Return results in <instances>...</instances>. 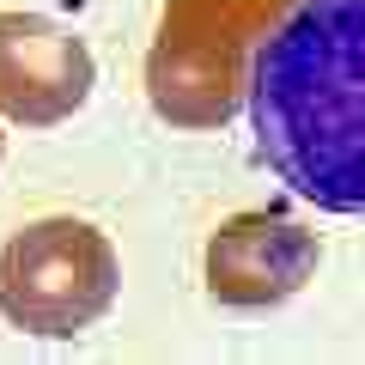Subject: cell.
Here are the masks:
<instances>
[{"label":"cell","instance_id":"1","mask_svg":"<svg viewBox=\"0 0 365 365\" xmlns=\"http://www.w3.org/2000/svg\"><path fill=\"white\" fill-rule=\"evenodd\" d=\"M256 153L323 213H365V0H304L250 73Z\"/></svg>","mask_w":365,"mask_h":365},{"label":"cell","instance_id":"2","mask_svg":"<svg viewBox=\"0 0 365 365\" xmlns=\"http://www.w3.org/2000/svg\"><path fill=\"white\" fill-rule=\"evenodd\" d=\"M304 0H170L146 49V98L170 128H225L256 55Z\"/></svg>","mask_w":365,"mask_h":365},{"label":"cell","instance_id":"3","mask_svg":"<svg viewBox=\"0 0 365 365\" xmlns=\"http://www.w3.org/2000/svg\"><path fill=\"white\" fill-rule=\"evenodd\" d=\"M122 262L98 225L55 213L0 244V317L25 335L73 341L116 304Z\"/></svg>","mask_w":365,"mask_h":365},{"label":"cell","instance_id":"4","mask_svg":"<svg viewBox=\"0 0 365 365\" xmlns=\"http://www.w3.org/2000/svg\"><path fill=\"white\" fill-rule=\"evenodd\" d=\"M98 86L79 31L43 13H0V116L25 128L67 122Z\"/></svg>","mask_w":365,"mask_h":365},{"label":"cell","instance_id":"5","mask_svg":"<svg viewBox=\"0 0 365 365\" xmlns=\"http://www.w3.org/2000/svg\"><path fill=\"white\" fill-rule=\"evenodd\" d=\"M323 262L317 232H304L287 213H232L207 237V292L232 311H268L304 292V280Z\"/></svg>","mask_w":365,"mask_h":365},{"label":"cell","instance_id":"6","mask_svg":"<svg viewBox=\"0 0 365 365\" xmlns=\"http://www.w3.org/2000/svg\"><path fill=\"white\" fill-rule=\"evenodd\" d=\"M0 153H6V134H0Z\"/></svg>","mask_w":365,"mask_h":365}]
</instances>
